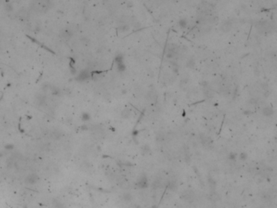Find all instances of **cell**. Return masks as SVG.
<instances>
[{
    "label": "cell",
    "instance_id": "1",
    "mask_svg": "<svg viewBox=\"0 0 277 208\" xmlns=\"http://www.w3.org/2000/svg\"><path fill=\"white\" fill-rule=\"evenodd\" d=\"M199 139H200L202 145L204 147H210V146H212V143H213L212 140H211L209 136H206L205 134H203V133H200Z\"/></svg>",
    "mask_w": 277,
    "mask_h": 208
},
{
    "label": "cell",
    "instance_id": "2",
    "mask_svg": "<svg viewBox=\"0 0 277 208\" xmlns=\"http://www.w3.org/2000/svg\"><path fill=\"white\" fill-rule=\"evenodd\" d=\"M116 62L117 64V68L120 72H124L126 69V67L124 64V60H123V56L121 54L118 55V56L116 57Z\"/></svg>",
    "mask_w": 277,
    "mask_h": 208
},
{
    "label": "cell",
    "instance_id": "3",
    "mask_svg": "<svg viewBox=\"0 0 277 208\" xmlns=\"http://www.w3.org/2000/svg\"><path fill=\"white\" fill-rule=\"evenodd\" d=\"M136 185L142 188H145L148 186V180L146 176H141L139 177L138 182H136Z\"/></svg>",
    "mask_w": 277,
    "mask_h": 208
},
{
    "label": "cell",
    "instance_id": "4",
    "mask_svg": "<svg viewBox=\"0 0 277 208\" xmlns=\"http://www.w3.org/2000/svg\"><path fill=\"white\" fill-rule=\"evenodd\" d=\"M38 175H37V174H35V173L29 174V175L28 176L26 177V179H25L26 183H28V184H31L37 183V181H38Z\"/></svg>",
    "mask_w": 277,
    "mask_h": 208
},
{
    "label": "cell",
    "instance_id": "5",
    "mask_svg": "<svg viewBox=\"0 0 277 208\" xmlns=\"http://www.w3.org/2000/svg\"><path fill=\"white\" fill-rule=\"evenodd\" d=\"M182 197H183V198L185 201L192 202L194 200V192H192L191 190H185L183 193V194H182Z\"/></svg>",
    "mask_w": 277,
    "mask_h": 208
},
{
    "label": "cell",
    "instance_id": "6",
    "mask_svg": "<svg viewBox=\"0 0 277 208\" xmlns=\"http://www.w3.org/2000/svg\"><path fill=\"white\" fill-rule=\"evenodd\" d=\"M232 23L230 20H226L223 23L222 25H221V30L224 32H228L232 29Z\"/></svg>",
    "mask_w": 277,
    "mask_h": 208
},
{
    "label": "cell",
    "instance_id": "7",
    "mask_svg": "<svg viewBox=\"0 0 277 208\" xmlns=\"http://www.w3.org/2000/svg\"><path fill=\"white\" fill-rule=\"evenodd\" d=\"M262 115L265 116H272L274 114V109L271 106H266L262 109Z\"/></svg>",
    "mask_w": 277,
    "mask_h": 208
},
{
    "label": "cell",
    "instance_id": "8",
    "mask_svg": "<svg viewBox=\"0 0 277 208\" xmlns=\"http://www.w3.org/2000/svg\"><path fill=\"white\" fill-rule=\"evenodd\" d=\"M52 206H53V208H65L64 202L56 199L53 200V202H52Z\"/></svg>",
    "mask_w": 277,
    "mask_h": 208
},
{
    "label": "cell",
    "instance_id": "9",
    "mask_svg": "<svg viewBox=\"0 0 277 208\" xmlns=\"http://www.w3.org/2000/svg\"><path fill=\"white\" fill-rule=\"evenodd\" d=\"M195 66V60L194 57H191L188 60H187V63H186V67L188 68H193Z\"/></svg>",
    "mask_w": 277,
    "mask_h": 208
},
{
    "label": "cell",
    "instance_id": "10",
    "mask_svg": "<svg viewBox=\"0 0 277 208\" xmlns=\"http://www.w3.org/2000/svg\"><path fill=\"white\" fill-rule=\"evenodd\" d=\"M166 138V135L164 134V132H158L157 133V135H156V141H157L158 142H164V140Z\"/></svg>",
    "mask_w": 277,
    "mask_h": 208
},
{
    "label": "cell",
    "instance_id": "11",
    "mask_svg": "<svg viewBox=\"0 0 277 208\" xmlns=\"http://www.w3.org/2000/svg\"><path fill=\"white\" fill-rule=\"evenodd\" d=\"M176 54H177V52L173 51L172 50H169L168 49V51L166 52V57L168 58H175L176 55Z\"/></svg>",
    "mask_w": 277,
    "mask_h": 208
},
{
    "label": "cell",
    "instance_id": "12",
    "mask_svg": "<svg viewBox=\"0 0 277 208\" xmlns=\"http://www.w3.org/2000/svg\"><path fill=\"white\" fill-rule=\"evenodd\" d=\"M156 98H157V96H156L155 93L153 92V91H150V92H148L147 95H146V98H147L148 100L154 101V100L156 99Z\"/></svg>",
    "mask_w": 277,
    "mask_h": 208
},
{
    "label": "cell",
    "instance_id": "13",
    "mask_svg": "<svg viewBox=\"0 0 277 208\" xmlns=\"http://www.w3.org/2000/svg\"><path fill=\"white\" fill-rule=\"evenodd\" d=\"M178 24L182 28H186L187 27V24H188L187 20L186 19H181V20H179V22H178Z\"/></svg>",
    "mask_w": 277,
    "mask_h": 208
},
{
    "label": "cell",
    "instance_id": "14",
    "mask_svg": "<svg viewBox=\"0 0 277 208\" xmlns=\"http://www.w3.org/2000/svg\"><path fill=\"white\" fill-rule=\"evenodd\" d=\"M88 77H89V73H88V72L86 71L81 72L79 76H78V78H79L80 80H86Z\"/></svg>",
    "mask_w": 277,
    "mask_h": 208
},
{
    "label": "cell",
    "instance_id": "15",
    "mask_svg": "<svg viewBox=\"0 0 277 208\" xmlns=\"http://www.w3.org/2000/svg\"><path fill=\"white\" fill-rule=\"evenodd\" d=\"M130 115H131V110H130L129 109H125L121 112V116L124 119L128 118V117L130 116Z\"/></svg>",
    "mask_w": 277,
    "mask_h": 208
},
{
    "label": "cell",
    "instance_id": "16",
    "mask_svg": "<svg viewBox=\"0 0 277 208\" xmlns=\"http://www.w3.org/2000/svg\"><path fill=\"white\" fill-rule=\"evenodd\" d=\"M171 67H172V71L174 72H177L178 70H179V65L177 64L176 62H171Z\"/></svg>",
    "mask_w": 277,
    "mask_h": 208
},
{
    "label": "cell",
    "instance_id": "17",
    "mask_svg": "<svg viewBox=\"0 0 277 208\" xmlns=\"http://www.w3.org/2000/svg\"><path fill=\"white\" fill-rule=\"evenodd\" d=\"M120 30H121L122 32H127L128 30H129V26H128V24H121V25H120Z\"/></svg>",
    "mask_w": 277,
    "mask_h": 208
},
{
    "label": "cell",
    "instance_id": "18",
    "mask_svg": "<svg viewBox=\"0 0 277 208\" xmlns=\"http://www.w3.org/2000/svg\"><path fill=\"white\" fill-rule=\"evenodd\" d=\"M81 119H82L84 121H86V120H89L90 119V116L88 113H84L82 116H81Z\"/></svg>",
    "mask_w": 277,
    "mask_h": 208
},
{
    "label": "cell",
    "instance_id": "19",
    "mask_svg": "<svg viewBox=\"0 0 277 208\" xmlns=\"http://www.w3.org/2000/svg\"><path fill=\"white\" fill-rule=\"evenodd\" d=\"M124 200H125L126 202H127V201L129 202L130 200L132 199V196H131V194H128V193H126V194H124Z\"/></svg>",
    "mask_w": 277,
    "mask_h": 208
},
{
    "label": "cell",
    "instance_id": "20",
    "mask_svg": "<svg viewBox=\"0 0 277 208\" xmlns=\"http://www.w3.org/2000/svg\"><path fill=\"white\" fill-rule=\"evenodd\" d=\"M208 181H209V184L210 185V187L212 188H214V186H216V181H214L213 180V178H209V180H208Z\"/></svg>",
    "mask_w": 277,
    "mask_h": 208
},
{
    "label": "cell",
    "instance_id": "21",
    "mask_svg": "<svg viewBox=\"0 0 277 208\" xmlns=\"http://www.w3.org/2000/svg\"><path fill=\"white\" fill-rule=\"evenodd\" d=\"M160 183H161V182H160V180H155L154 183H153V187H154V188H158V187H159V185H160Z\"/></svg>",
    "mask_w": 277,
    "mask_h": 208
},
{
    "label": "cell",
    "instance_id": "22",
    "mask_svg": "<svg viewBox=\"0 0 277 208\" xmlns=\"http://www.w3.org/2000/svg\"><path fill=\"white\" fill-rule=\"evenodd\" d=\"M169 188H171V190H175L176 188V182L175 181H172L170 183V185H169Z\"/></svg>",
    "mask_w": 277,
    "mask_h": 208
},
{
    "label": "cell",
    "instance_id": "23",
    "mask_svg": "<svg viewBox=\"0 0 277 208\" xmlns=\"http://www.w3.org/2000/svg\"><path fill=\"white\" fill-rule=\"evenodd\" d=\"M240 158L242 159V160H245V159L247 158V154L246 153H242V154H240Z\"/></svg>",
    "mask_w": 277,
    "mask_h": 208
},
{
    "label": "cell",
    "instance_id": "24",
    "mask_svg": "<svg viewBox=\"0 0 277 208\" xmlns=\"http://www.w3.org/2000/svg\"><path fill=\"white\" fill-rule=\"evenodd\" d=\"M249 102H250V104H251V105H255V104H257V99H255V98H252L249 101Z\"/></svg>",
    "mask_w": 277,
    "mask_h": 208
},
{
    "label": "cell",
    "instance_id": "25",
    "mask_svg": "<svg viewBox=\"0 0 277 208\" xmlns=\"http://www.w3.org/2000/svg\"><path fill=\"white\" fill-rule=\"evenodd\" d=\"M143 151H144V152H149L150 151V147H149V146H144V147H143Z\"/></svg>",
    "mask_w": 277,
    "mask_h": 208
},
{
    "label": "cell",
    "instance_id": "26",
    "mask_svg": "<svg viewBox=\"0 0 277 208\" xmlns=\"http://www.w3.org/2000/svg\"><path fill=\"white\" fill-rule=\"evenodd\" d=\"M13 147H14V146H13L12 145H8V146H6V148L8 149V150H12Z\"/></svg>",
    "mask_w": 277,
    "mask_h": 208
},
{
    "label": "cell",
    "instance_id": "27",
    "mask_svg": "<svg viewBox=\"0 0 277 208\" xmlns=\"http://www.w3.org/2000/svg\"><path fill=\"white\" fill-rule=\"evenodd\" d=\"M229 158H230L231 159H234V158H236V156H235V154H230Z\"/></svg>",
    "mask_w": 277,
    "mask_h": 208
}]
</instances>
